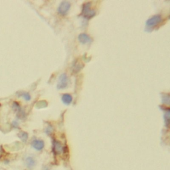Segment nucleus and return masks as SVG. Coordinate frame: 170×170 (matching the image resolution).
<instances>
[{
	"mask_svg": "<svg viewBox=\"0 0 170 170\" xmlns=\"http://www.w3.org/2000/svg\"><path fill=\"white\" fill-rule=\"evenodd\" d=\"M91 4L90 2L85 3V4L83 5L82 15L86 19H91L96 15V11L94 10L91 9Z\"/></svg>",
	"mask_w": 170,
	"mask_h": 170,
	"instance_id": "nucleus-1",
	"label": "nucleus"
},
{
	"mask_svg": "<svg viewBox=\"0 0 170 170\" xmlns=\"http://www.w3.org/2000/svg\"><path fill=\"white\" fill-rule=\"evenodd\" d=\"M162 21V16H161L160 15H156V16H152L151 18L147 20L146 24L148 29H153L157 25L159 24Z\"/></svg>",
	"mask_w": 170,
	"mask_h": 170,
	"instance_id": "nucleus-2",
	"label": "nucleus"
},
{
	"mask_svg": "<svg viewBox=\"0 0 170 170\" xmlns=\"http://www.w3.org/2000/svg\"><path fill=\"white\" fill-rule=\"evenodd\" d=\"M70 7L71 4L69 2L67 1H62L58 7V12L62 16H65L69 11Z\"/></svg>",
	"mask_w": 170,
	"mask_h": 170,
	"instance_id": "nucleus-3",
	"label": "nucleus"
},
{
	"mask_svg": "<svg viewBox=\"0 0 170 170\" xmlns=\"http://www.w3.org/2000/svg\"><path fill=\"white\" fill-rule=\"evenodd\" d=\"M68 86V78L65 73L62 74L59 77V82L57 85V88L64 89L67 88Z\"/></svg>",
	"mask_w": 170,
	"mask_h": 170,
	"instance_id": "nucleus-4",
	"label": "nucleus"
},
{
	"mask_svg": "<svg viewBox=\"0 0 170 170\" xmlns=\"http://www.w3.org/2000/svg\"><path fill=\"white\" fill-rule=\"evenodd\" d=\"M79 41H80V43L86 44V43H91L92 41V39L87 34L81 33L79 35Z\"/></svg>",
	"mask_w": 170,
	"mask_h": 170,
	"instance_id": "nucleus-5",
	"label": "nucleus"
},
{
	"mask_svg": "<svg viewBox=\"0 0 170 170\" xmlns=\"http://www.w3.org/2000/svg\"><path fill=\"white\" fill-rule=\"evenodd\" d=\"M44 142L40 140H35L32 142V146L35 150H41L44 148Z\"/></svg>",
	"mask_w": 170,
	"mask_h": 170,
	"instance_id": "nucleus-6",
	"label": "nucleus"
},
{
	"mask_svg": "<svg viewBox=\"0 0 170 170\" xmlns=\"http://www.w3.org/2000/svg\"><path fill=\"white\" fill-rule=\"evenodd\" d=\"M62 101L64 104L69 105L73 102V97L69 94H64L62 97Z\"/></svg>",
	"mask_w": 170,
	"mask_h": 170,
	"instance_id": "nucleus-7",
	"label": "nucleus"
},
{
	"mask_svg": "<svg viewBox=\"0 0 170 170\" xmlns=\"http://www.w3.org/2000/svg\"><path fill=\"white\" fill-rule=\"evenodd\" d=\"M53 151L55 152V154H59L61 153V151H62V147L60 143H59L56 141H54L53 142Z\"/></svg>",
	"mask_w": 170,
	"mask_h": 170,
	"instance_id": "nucleus-8",
	"label": "nucleus"
},
{
	"mask_svg": "<svg viewBox=\"0 0 170 170\" xmlns=\"http://www.w3.org/2000/svg\"><path fill=\"white\" fill-rule=\"evenodd\" d=\"M26 166H27V168L29 169H31L33 168L35 166V162L33 158H32L31 157H29L26 159Z\"/></svg>",
	"mask_w": 170,
	"mask_h": 170,
	"instance_id": "nucleus-9",
	"label": "nucleus"
},
{
	"mask_svg": "<svg viewBox=\"0 0 170 170\" xmlns=\"http://www.w3.org/2000/svg\"><path fill=\"white\" fill-rule=\"evenodd\" d=\"M164 120H165V124L167 127H168L169 123V110L168 109L167 111H166L165 114H164Z\"/></svg>",
	"mask_w": 170,
	"mask_h": 170,
	"instance_id": "nucleus-10",
	"label": "nucleus"
},
{
	"mask_svg": "<svg viewBox=\"0 0 170 170\" xmlns=\"http://www.w3.org/2000/svg\"><path fill=\"white\" fill-rule=\"evenodd\" d=\"M18 136L19 137L21 140H23V142H26L28 139V134L26 132H20L18 134Z\"/></svg>",
	"mask_w": 170,
	"mask_h": 170,
	"instance_id": "nucleus-11",
	"label": "nucleus"
},
{
	"mask_svg": "<svg viewBox=\"0 0 170 170\" xmlns=\"http://www.w3.org/2000/svg\"><path fill=\"white\" fill-rule=\"evenodd\" d=\"M21 97H22L27 101H29L31 100L30 94L27 93V92H22V93H21Z\"/></svg>",
	"mask_w": 170,
	"mask_h": 170,
	"instance_id": "nucleus-12",
	"label": "nucleus"
},
{
	"mask_svg": "<svg viewBox=\"0 0 170 170\" xmlns=\"http://www.w3.org/2000/svg\"><path fill=\"white\" fill-rule=\"evenodd\" d=\"M162 102L163 104H169V94H165L162 97Z\"/></svg>",
	"mask_w": 170,
	"mask_h": 170,
	"instance_id": "nucleus-13",
	"label": "nucleus"
}]
</instances>
